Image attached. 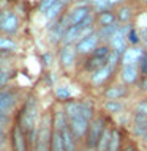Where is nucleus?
<instances>
[{"mask_svg":"<svg viewBox=\"0 0 147 151\" xmlns=\"http://www.w3.org/2000/svg\"><path fill=\"white\" fill-rule=\"evenodd\" d=\"M41 110H40V102L38 98L33 93H27L24 96L21 106L14 113V123L25 132L27 135V143H28V150H33L35 145V135H36V129L41 120Z\"/></svg>","mask_w":147,"mask_h":151,"instance_id":"1","label":"nucleus"},{"mask_svg":"<svg viewBox=\"0 0 147 151\" xmlns=\"http://www.w3.org/2000/svg\"><path fill=\"white\" fill-rule=\"evenodd\" d=\"M111 52V47L108 44L101 42L97 49H95L90 55L84 57L82 61L78 65V73H85V74H92L93 71H97L100 68L108 65V55Z\"/></svg>","mask_w":147,"mask_h":151,"instance_id":"2","label":"nucleus"},{"mask_svg":"<svg viewBox=\"0 0 147 151\" xmlns=\"http://www.w3.org/2000/svg\"><path fill=\"white\" fill-rule=\"evenodd\" d=\"M63 106L65 115L66 118H73V116H85L89 120H92L95 116V113L98 112L97 104H95L92 99L87 98H76L71 99V101H66Z\"/></svg>","mask_w":147,"mask_h":151,"instance_id":"3","label":"nucleus"},{"mask_svg":"<svg viewBox=\"0 0 147 151\" xmlns=\"http://www.w3.org/2000/svg\"><path fill=\"white\" fill-rule=\"evenodd\" d=\"M22 99L24 94L17 87H5L0 91V116H14Z\"/></svg>","mask_w":147,"mask_h":151,"instance_id":"4","label":"nucleus"},{"mask_svg":"<svg viewBox=\"0 0 147 151\" xmlns=\"http://www.w3.org/2000/svg\"><path fill=\"white\" fill-rule=\"evenodd\" d=\"M111 116L106 115L103 110H100L95 113V116L90 120V124H89V131H87V135L84 139V146H89V148H95L101 137L103 131L106 129V126L111 123Z\"/></svg>","mask_w":147,"mask_h":151,"instance_id":"5","label":"nucleus"},{"mask_svg":"<svg viewBox=\"0 0 147 151\" xmlns=\"http://www.w3.org/2000/svg\"><path fill=\"white\" fill-rule=\"evenodd\" d=\"M57 58H59V66L62 68V71L70 74L71 71L78 68L81 57L78 55L74 44H62L57 50Z\"/></svg>","mask_w":147,"mask_h":151,"instance_id":"6","label":"nucleus"},{"mask_svg":"<svg viewBox=\"0 0 147 151\" xmlns=\"http://www.w3.org/2000/svg\"><path fill=\"white\" fill-rule=\"evenodd\" d=\"M21 28V19L11 8H0V33L14 36Z\"/></svg>","mask_w":147,"mask_h":151,"instance_id":"7","label":"nucleus"},{"mask_svg":"<svg viewBox=\"0 0 147 151\" xmlns=\"http://www.w3.org/2000/svg\"><path fill=\"white\" fill-rule=\"evenodd\" d=\"M117 73L119 69H114L112 66L106 65L103 68L93 71L92 74H89V85L92 88H104L117 76Z\"/></svg>","mask_w":147,"mask_h":151,"instance_id":"8","label":"nucleus"},{"mask_svg":"<svg viewBox=\"0 0 147 151\" xmlns=\"http://www.w3.org/2000/svg\"><path fill=\"white\" fill-rule=\"evenodd\" d=\"M8 143H9V151H30L27 143V135L16 123L13 121L11 127L8 132Z\"/></svg>","mask_w":147,"mask_h":151,"instance_id":"9","label":"nucleus"},{"mask_svg":"<svg viewBox=\"0 0 147 151\" xmlns=\"http://www.w3.org/2000/svg\"><path fill=\"white\" fill-rule=\"evenodd\" d=\"M103 99H114V101H125L130 96V87L122 82H116V83H109L103 88L101 93Z\"/></svg>","mask_w":147,"mask_h":151,"instance_id":"10","label":"nucleus"},{"mask_svg":"<svg viewBox=\"0 0 147 151\" xmlns=\"http://www.w3.org/2000/svg\"><path fill=\"white\" fill-rule=\"evenodd\" d=\"M128 25H130V24H128ZM128 25H119L117 30L112 33V36L109 38V41L106 42V44L111 47L112 50H117L120 55L127 50V47L130 46V44H128V40H127Z\"/></svg>","mask_w":147,"mask_h":151,"instance_id":"11","label":"nucleus"},{"mask_svg":"<svg viewBox=\"0 0 147 151\" xmlns=\"http://www.w3.org/2000/svg\"><path fill=\"white\" fill-rule=\"evenodd\" d=\"M100 44H101V40H100V36L97 35V32H95V33H92V35L82 38L81 41H78L74 44V47H76V50H78V55L81 57V58H84V57L92 54Z\"/></svg>","mask_w":147,"mask_h":151,"instance_id":"12","label":"nucleus"},{"mask_svg":"<svg viewBox=\"0 0 147 151\" xmlns=\"http://www.w3.org/2000/svg\"><path fill=\"white\" fill-rule=\"evenodd\" d=\"M146 49L142 46H128L120 55V66H138L144 55Z\"/></svg>","mask_w":147,"mask_h":151,"instance_id":"13","label":"nucleus"},{"mask_svg":"<svg viewBox=\"0 0 147 151\" xmlns=\"http://www.w3.org/2000/svg\"><path fill=\"white\" fill-rule=\"evenodd\" d=\"M117 76H119V80H120L122 83L128 85V87H131V85H138V83H139V80L142 79L139 66H120Z\"/></svg>","mask_w":147,"mask_h":151,"instance_id":"14","label":"nucleus"},{"mask_svg":"<svg viewBox=\"0 0 147 151\" xmlns=\"http://www.w3.org/2000/svg\"><path fill=\"white\" fill-rule=\"evenodd\" d=\"M116 11V17H117V24L119 25H128V24H133V21L138 16V6L133 3H125L122 6H119L114 9Z\"/></svg>","mask_w":147,"mask_h":151,"instance_id":"15","label":"nucleus"},{"mask_svg":"<svg viewBox=\"0 0 147 151\" xmlns=\"http://www.w3.org/2000/svg\"><path fill=\"white\" fill-rule=\"evenodd\" d=\"M127 102L125 101H114V99H103L101 104H100V110H103L106 115L109 116H119V115H123L127 113Z\"/></svg>","mask_w":147,"mask_h":151,"instance_id":"16","label":"nucleus"},{"mask_svg":"<svg viewBox=\"0 0 147 151\" xmlns=\"http://www.w3.org/2000/svg\"><path fill=\"white\" fill-rule=\"evenodd\" d=\"M68 8H70V5L66 3V0H59L55 5H52V6L47 9V11H44V13L41 14L44 25H46V24H52V22H55L57 19H60V16H62V14H63Z\"/></svg>","mask_w":147,"mask_h":151,"instance_id":"17","label":"nucleus"},{"mask_svg":"<svg viewBox=\"0 0 147 151\" xmlns=\"http://www.w3.org/2000/svg\"><path fill=\"white\" fill-rule=\"evenodd\" d=\"M65 25L62 24L59 19L55 22H52V25L47 27V36L46 40L51 46H57L59 47L62 44V40H63V33H65Z\"/></svg>","mask_w":147,"mask_h":151,"instance_id":"18","label":"nucleus"},{"mask_svg":"<svg viewBox=\"0 0 147 151\" xmlns=\"http://www.w3.org/2000/svg\"><path fill=\"white\" fill-rule=\"evenodd\" d=\"M52 94H54L55 101L59 104H65L66 101L76 99L74 90H73V87H70L68 83H55L54 87H52Z\"/></svg>","mask_w":147,"mask_h":151,"instance_id":"19","label":"nucleus"},{"mask_svg":"<svg viewBox=\"0 0 147 151\" xmlns=\"http://www.w3.org/2000/svg\"><path fill=\"white\" fill-rule=\"evenodd\" d=\"M125 143H127L125 129H123L122 126H119V124H114V127H112V137H111V142H109L108 151H123Z\"/></svg>","mask_w":147,"mask_h":151,"instance_id":"20","label":"nucleus"},{"mask_svg":"<svg viewBox=\"0 0 147 151\" xmlns=\"http://www.w3.org/2000/svg\"><path fill=\"white\" fill-rule=\"evenodd\" d=\"M130 129L136 137L142 139L147 134V116H141V115H133L131 113V120H130Z\"/></svg>","mask_w":147,"mask_h":151,"instance_id":"21","label":"nucleus"},{"mask_svg":"<svg viewBox=\"0 0 147 151\" xmlns=\"http://www.w3.org/2000/svg\"><path fill=\"white\" fill-rule=\"evenodd\" d=\"M117 24V17H116V11L114 9H108V11H101L95 14V27L97 28H103V27H109Z\"/></svg>","mask_w":147,"mask_h":151,"instance_id":"22","label":"nucleus"},{"mask_svg":"<svg viewBox=\"0 0 147 151\" xmlns=\"http://www.w3.org/2000/svg\"><path fill=\"white\" fill-rule=\"evenodd\" d=\"M17 50H19V42L13 36L0 33V52L7 55H16Z\"/></svg>","mask_w":147,"mask_h":151,"instance_id":"23","label":"nucleus"},{"mask_svg":"<svg viewBox=\"0 0 147 151\" xmlns=\"http://www.w3.org/2000/svg\"><path fill=\"white\" fill-rule=\"evenodd\" d=\"M112 127H114V121L109 123V124L106 126V129L103 131V134H101V137H100L97 146H95L97 151H108L109 142H111V137H112Z\"/></svg>","mask_w":147,"mask_h":151,"instance_id":"24","label":"nucleus"},{"mask_svg":"<svg viewBox=\"0 0 147 151\" xmlns=\"http://www.w3.org/2000/svg\"><path fill=\"white\" fill-rule=\"evenodd\" d=\"M127 40L130 46H141V33L135 24H130L127 30Z\"/></svg>","mask_w":147,"mask_h":151,"instance_id":"25","label":"nucleus"},{"mask_svg":"<svg viewBox=\"0 0 147 151\" xmlns=\"http://www.w3.org/2000/svg\"><path fill=\"white\" fill-rule=\"evenodd\" d=\"M49 151H66L65 150V145H63V140H62V134L59 129L52 131V137H51V148Z\"/></svg>","mask_w":147,"mask_h":151,"instance_id":"26","label":"nucleus"},{"mask_svg":"<svg viewBox=\"0 0 147 151\" xmlns=\"http://www.w3.org/2000/svg\"><path fill=\"white\" fill-rule=\"evenodd\" d=\"M119 24H114V25H109V27H103V28H97V35L100 36V40H101V42H106L109 41V38L112 36V33L117 30Z\"/></svg>","mask_w":147,"mask_h":151,"instance_id":"27","label":"nucleus"},{"mask_svg":"<svg viewBox=\"0 0 147 151\" xmlns=\"http://www.w3.org/2000/svg\"><path fill=\"white\" fill-rule=\"evenodd\" d=\"M133 115H141V116H147V94L142 96L135 106H133Z\"/></svg>","mask_w":147,"mask_h":151,"instance_id":"28","label":"nucleus"},{"mask_svg":"<svg viewBox=\"0 0 147 151\" xmlns=\"http://www.w3.org/2000/svg\"><path fill=\"white\" fill-rule=\"evenodd\" d=\"M108 65L112 66L114 69L120 68V54H119L117 50L111 49V52H109V55H108Z\"/></svg>","mask_w":147,"mask_h":151,"instance_id":"29","label":"nucleus"},{"mask_svg":"<svg viewBox=\"0 0 147 151\" xmlns=\"http://www.w3.org/2000/svg\"><path fill=\"white\" fill-rule=\"evenodd\" d=\"M57 2H59V0H38V5H36V13L41 14L44 13V11H47V9H49L52 5H55Z\"/></svg>","mask_w":147,"mask_h":151,"instance_id":"30","label":"nucleus"},{"mask_svg":"<svg viewBox=\"0 0 147 151\" xmlns=\"http://www.w3.org/2000/svg\"><path fill=\"white\" fill-rule=\"evenodd\" d=\"M13 121H14V116H0V134L9 132V127H11Z\"/></svg>","mask_w":147,"mask_h":151,"instance_id":"31","label":"nucleus"},{"mask_svg":"<svg viewBox=\"0 0 147 151\" xmlns=\"http://www.w3.org/2000/svg\"><path fill=\"white\" fill-rule=\"evenodd\" d=\"M135 25L138 28H147V9L138 11V16L135 19Z\"/></svg>","mask_w":147,"mask_h":151,"instance_id":"32","label":"nucleus"},{"mask_svg":"<svg viewBox=\"0 0 147 151\" xmlns=\"http://www.w3.org/2000/svg\"><path fill=\"white\" fill-rule=\"evenodd\" d=\"M13 60H14V55H7L0 52V68H11Z\"/></svg>","mask_w":147,"mask_h":151,"instance_id":"33","label":"nucleus"},{"mask_svg":"<svg viewBox=\"0 0 147 151\" xmlns=\"http://www.w3.org/2000/svg\"><path fill=\"white\" fill-rule=\"evenodd\" d=\"M41 61H43V66H44L46 69H49L51 66H52V63H54V55L51 54V52H44V54L41 55Z\"/></svg>","mask_w":147,"mask_h":151,"instance_id":"34","label":"nucleus"},{"mask_svg":"<svg viewBox=\"0 0 147 151\" xmlns=\"http://www.w3.org/2000/svg\"><path fill=\"white\" fill-rule=\"evenodd\" d=\"M138 66H139V71H141L142 77H147V50L144 52V55H142V58H141Z\"/></svg>","mask_w":147,"mask_h":151,"instance_id":"35","label":"nucleus"},{"mask_svg":"<svg viewBox=\"0 0 147 151\" xmlns=\"http://www.w3.org/2000/svg\"><path fill=\"white\" fill-rule=\"evenodd\" d=\"M141 33V46L147 50V28H139Z\"/></svg>","mask_w":147,"mask_h":151,"instance_id":"36","label":"nucleus"},{"mask_svg":"<svg viewBox=\"0 0 147 151\" xmlns=\"http://www.w3.org/2000/svg\"><path fill=\"white\" fill-rule=\"evenodd\" d=\"M108 2H109V5L112 6V9H116V8H119V6H122V5L128 3V0H108Z\"/></svg>","mask_w":147,"mask_h":151,"instance_id":"37","label":"nucleus"},{"mask_svg":"<svg viewBox=\"0 0 147 151\" xmlns=\"http://www.w3.org/2000/svg\"><path fill=\"white\" fill-rule=\"evenodd\" d=\"M138 87L141 88V93L147 94V77H142V79L139 80V83H138Z\"/></svg>","mask_w":147,"mask_h":151,"instance_id":"38","label":"nucleus"},{"mask_svg":"<svg viewBox=\"0 0 147 151\" xmlns=\"http://www.w3.org/2000/svg\"><path fill=\"white\" fill-rule=\"evenodd\" d=\"M7 143H8V132L7 134H0V151L5 150Z\"/></svg>","mask_w":147,"mask_h":151,"instance_id":"39","label":"nucleus"},{"mask_svg":"<svg viewBox=\"0 0 147 151\" xmlns=\"http://www.w3.org/2000/svg\"><path fill=\"white\" fill-rule=\"evenodd\" d=\"M130 3L136 5V6H142V8H147V0H128Z\"/></svg>","mask_w":147,"mask_h":151,"instance_id":"40","label":"nucleus"},{"mask_svg":"<svg viewBox=\"0 0 147 151\" xmlns=\"http://www.w3.org/2000/svg\"><path fill=\"white\" fill-rule=\"evenodd\" d=\"M9 71H11V68H0V76L7 74V73H9Z\"/></svg>","mask_w":147,"mask_h":151,"instance_id":"41","label":"nucleus"},{"mask_svg":"<svg viewBox=\"0 0 147 151\" xmlns=\"http://www.w3.org/2000/svg\"><path fill=\"white\" fill-rule=\"evenodd\" d=\"M81 151H97V150H95V148H89V146H82Z\"/></svg>","mask_w":147,"mask_h":151,"instance_id":"42","label":"nucleus"},{"mask_svg":"<svg viewBox=\"0 0 147 151\" xmlns=\"http://www.w3.org/2000/svg\"><path fill=\"white\" fill-rule=\"evenodd\" d=\"M141 140H142V142H144V145L147 146V134H146L144 137H142V139H141Z\"/></svg>","mask_w":147,"mask_h":151,"instance_id":"43","label":"nucleus"},{"mask_svg":"<svg viewBox=\"0 0 147 151\" xmlns=\"http://www.w3.org/2000/svg\"><path fill=\"white\" fill-rule=\"evenodd\" d=\"M2 151H7V150H2Z\"/></svg>","mask_w":147,"mask_h":151,"instance_id":"44","label":"nucleus"}]
</instances>
